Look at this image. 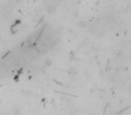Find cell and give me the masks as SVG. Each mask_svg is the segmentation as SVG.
<instances>
[{
    "mask_svg": "<svg viewBox=\"0 0 131 115\" xmlns=\"http://www.w3.org/2000/svg\"><path fill=\"white\" fill-rule=\"evenodd\" d=\"M46 10L50 15H53V14L56 13V7H55L54 5H48L46 7Z\"/></svg>",
    "mask_w": 131,
    "mask_h": 115,
    "instance_id": "obj_1",
    "label": "cell"
},
{
    "mask_svg": "<svg viewBox=\"0 0 131 115\" xmlns=\"http://www.w3.org/2000/svg\"><path fill=\"white\" fill-rule=\"evenodd\" d=\"M77 26L82 28V29H84V28H86V27H87V23L85 22V21H83V20H81V21H79V22L77 23Z\"/></svg>",
    "mask_w": 131,
    "mask_h": 115,
    "instance_id": "obj_2",
    "label": "cell"
},
{
    "mask_svg": "<svg viewBox=\"0 0 131 115\" xmlns=\"http://www.w3.org/2000/svg\"><path fill=\"white\" fill-rule=\"evenodd\" d=\"M68 74L69 75H72V76H76V75H77V70L76 68H70L69 70H68Z\"/></svg>",
    "mask_w": 131,
    "mask_h": 115,
    "instance_id": "obj_3",
    "label": "cell"
},
{
    "mask_svg": "<svg viewBox=\"0 0 131 115\" xmlns=\"http://www.w3.org/2000/svg\"><path fill=\"white\" fill-rule=\"evenodd\" d=\"M44 64H45V66H47V67H51V66L53 65V62H52V60L50 59V58H46L45 61H44Z\"/></svg>",
    "mask_w": 131,
    "mask_h": 115,
    "instance_id": "obj_4",
    "label": "cell"
},
{
    "mask_svg": "<svg viewBox=\"0 0 131 115\" xmlns=\"http://www.w3.org/2000/svg\"><path fill=\"white\" fill-rule=\"evenodd\" d=\"M75 57V54H74L73 51H70V56H69V58L70 60H73V58Z\"/></svg>",
    "mask_w": 131,
    "mask_h": 115,
    "instance_id": "obj_5",
    "label": "cell"
}]
</instances>
